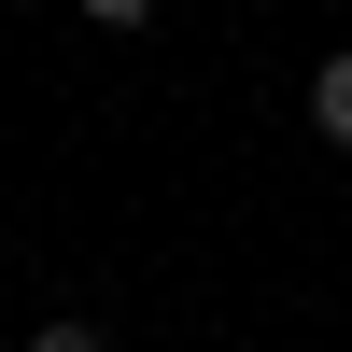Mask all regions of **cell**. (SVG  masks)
<instances>
[{"mask_svg": "<svg viewBox=\"0 0 352 352\" xmlns=\"http://www.w3.org/2000/svg\"><path fill=\"white\" fill-rule=\"evenodd\" d=\"M28 352H113L99 324H28Z\"/></svg>", "mask_w": 352, "mask_h": 352, "instance_id": "7a4b0ae2", "label": "cell"}, {"mask_svg": "<svg viewBox=\"0 0 352 352\" xmlns=\"http://www.w3.org/2000/svg\"><path fill=\"white\" fill-rule=\"evenodd\" d=\"M0 352H28V338H0Z\"/></svg>", "mask_w": 352, "mask_h": 352, "instance_id": "277c9868", "label": "cell"}, {"mask_svg": "<svg viewBox=\"0 0 352 352\" xmlns=\"http://www.w3.org/2000/svg\"><path fill=\"white\" fill-rule=\"evenodd\" d=\"M310 127H324V141H338V155H352V43L324 56V71H310Z\"/></svg>", "mask_w": 352, "mask_h": 352, "instance_id": "6da1fadb", "label": "cell"}, {"mask_svg": "<svg viewBox=\"0 0 352 352\" xmlns=\"http://www.w3.org/2000/svg\"><path fill=\"white\" fill-rule=\"evenodd\" d=\"M85 14H99V28H155V0H85Z\"/></svg>", "mask_w": 352, "mask_h": 352, "instance_id": "3957f363", "label": "cell"}]
</instances>
